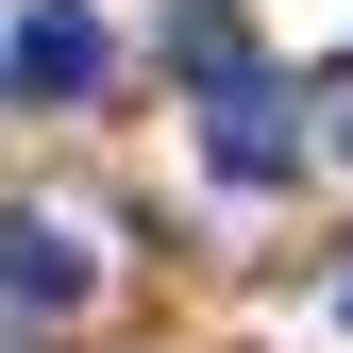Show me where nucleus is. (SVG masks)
<instances>
[{"mask_svg":"<svg viewBox=\"0 0 353 353\" xmlns=\"http://www.w3.org/2000/svg\"><path fill=\"white\" fill-rule=\"evenodd\" d=\"M303 152H320V135H303V84H270V68H202V168H219V185H303Z\"/></svg>","mask_w":353,"mask_h":353,"instance_id":"obj_1","label":"nucleus"},{"mask_svg":"<svg viewBox=\"0 0 353 353\" xmlns=\"http://www.w3.org/2000/svg\"><path fill=\"white\" fill-rule=\"evenodd\" d=\"M84 286H101L84 219H51V202H0V303H17V320H84Z\"/></svg>","mask_w":353,"mask_h":353,"instance_id":"obj_2","label":"nucleus"},{"mask_svg":"<svg viewBox=\"0 0 353 353\" xmlns=\"http://www.w3.org/2000/svg\"><path fill=\"white\" fill-rule=\"evenodd\" d=\"M101 0H34L17 34H0V84H17V101H84V84H101Z\"/></svg>","mask_w":353,"mask_h":353,"instance_id":"obj_3","label":"nucleus"},{"mask_svg":"<svg viewBox=\"0 0 353 353\" xmlns=\"http://www.w3.org/2000/svg\"><path fill=\"white\" fill-rule=\"evenodd\" d=\"M320 135H336V152H353V68H336V84H320Z\"/></svg>","mask_w":353,"mask_h":353,"instance_id":"obj_4","label":"nucleus"},{"mask_svg":"<svg viewBox=\"0 0 353 353\" xmlns=\"http://www.w3.org/2000/svg\"><path fill=\"white\" fill-rule=\"evenodd\" d=\"M336 320H353V286H336Z\"/></svg>","mask_w":353,"mask_h":353,"instance_id":"obj_5","label":"nucleus"}]
</instances>
